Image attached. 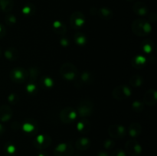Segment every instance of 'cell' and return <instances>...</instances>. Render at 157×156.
Returning <instances> with one entry per match:
<instances>
[{
	"label": "cell",
	"instance_id": "7c38bea8",
	"mask_svg": "<svg viewBox=\"0 0 157 156\" xmlns=\"http://www.w3.org/2000/svg\"><path fill=\"white\" fill-rule=\"evenodd\" d=\"M76 81H75V84L76 87H81L85 85H89V84H91L93 82V75L90 72L88 71H84L81 74V76L78 78H76Z\"/></svg>",
	"mask_w": 157,
	"mask_h": 156
},
{
	"label": "cell",
	"instance_id": "8d00e7d4",
	"mask_svg": "<svg viewBox=\"0 0 157 156\" xmlns=\"http://www.w3.org/2000/svg\"><path fill=\"white\" fill-rule=\"evenodd\" d=\"M60 44H61V46L66 47L69 45V41L67 40V38H61V40H60Z\"/></svg>",
	"mask_w": 157,
	"mask_h": 156
},
{
	"label": "cell",
	"instance_id": "7402d4cb",
	"mask_svg": "<svg viewBox=\"0 0 157 156\" xmlns=\"http://www.w3.org/2000/svg\"><path fill=\"white\" fill-rule=\"evenodd\" d=\"M54 32L59 35H64L67 32V27L64 23H62L60 21H54L52 24Z\"/></svg>",
	"mask_w": 157,
	"mask_h": 156
},
{
	"label": "cell",
	"instance_id": "f35d334b",
	"mask_svg": "<svg viewBox=\"0 0 157 156\" xmlns=\"http://www.w3.org/2000/svg\"><path fill=\"white\" fill-rule=\"evenodd\" d=\"M9 101L12 103H15L17 102V96L15 94H11L9 96V98H8Z\"/></svg>",
	"mask_w": 157,
	"mask_h": 156
},
{
	"label": "cell",
	"instance_id": "d590c367",
	"mask_svg": "<svg viewBox=\"0 0 157 156\" xmlns=\"http://www.w3.org/2000/svg\"><path fill=\"white\" fill-rule=\"evenodd\" d=\"M110 156H127L126 152L122 149H117L112 153Z\"/></svg>",
	"mask_w": 157,
	"mask_h": 156
},
{
	"label": "cell",
	"instance_id": "4dcf8cb0",
	"mask_svg": "<svg viewBox=\"0 0 157 156\" xmlns=\"http://www.w3.org/2000/svg\"><path fill=\"white\" fill-rule=\"evenodd\" d=\"M5 151L8 155H13L16 151V148H15V145L11 143L6 144V146H5Z\"/></svg>",
	"mask_w": 157,
	"mask_h": 156
},
{
	"label": "cell",
	"instance_id": "ee69618b",
	"mask_svg": "<svg viewBox=\"0 0 157 156\" xmlns=\"http://www.w3.org/2000/svg\"><path fill=\"white\" fill-rule=\"evenodd\" d=\"M1 56H2V50L1 48H0V58H1Z\"/></svg>",
	"mask_w": 157,
	"mask_h": 156
},
{
	"label": "cell",
	"instance_id": "d6986e66",
	"mask_svg": "<svg viewBox=\"0 0 157 156\" xmlns=\"http://www.w3.org/2000/svg\"><path fill=\"white\" fill-rule=\"evenodd\" d=\"M142 132V127H141L140 124L137 123V122H133L130 125L128 128V132L131 137L135 138L140 136Z\"/></svg>",
	"mask_w": 157,
	"mask_h": 156
},
{
	"label": "cell",
	"instance_id": "60d3db41",
	"mask_svg": "<svg viewBox=\"0 0 157 156\" xmlns=\"http://www.w3.org/2000/svg\"><path fill=\"white\" fill-rule=\"evenodd\" d=\"M97 156H109V154L106 151H100V152H98Z\"/></svg>",
	"mask_w": 157,
	"mask_h": 156
},
{
	"label": "cell",
	"instance_id": "4fadbf2b",
	"mask_svg": "<svg viewBox=\"0 0 157 156\" xmlns=\"http://www.w3.org/2000/svg\"><path fill=\"white\" fill-rule=\"evenodd\" d=\"M157 102V93L155 89H150L146 92L144 97V103L147 106H154Z\"/></svg>",
	"mask_w": 157,
	"mask_h": 156
},
{
	"label": "cell",
	"instance_id": "1f68e13d",
	"mask_svg": "<svg viewBox=\"0 0 157 156\" xmlns=\"http://www.w3.org/2000/svg\"><path fill=\"white\" fill-rule=\"evenodd\" d=\"M16 21L17 20L15 16L14 15H12V14H9V15H7L5 17V22L8 25H14L16 23Z\"/></svg>",
	"mask_w": 157,
	"mask_h": 156
},
{
	"label": "cell",
	"instance_id": "ffe728a7",
	"mask_svg": "<svg viewBox=\"0 0 157 156\" xmlns=\"http://www.w3.org/2000/svg\"><path fill=\"white\" fill-rule=\"evenodd\" d=\"M5 57L7 60L11 61H16L17 59L19 57V54H18V50L15 47H9L5 51Z\"/></svg>",
	"mask_w": 157,
	"mask_h": 156
},
{
	"label": "cell",
	"instance_id": "8fae6325",
	"mask_svg": "<svg viewBox=\"0 0 157 156\" xmlns=\"http://www.w3.org/2000/svg\"><path fill=\"white\" fill-rule=\"evenodd\" d=\"M52 143V139L48 135H39L35 138L34 145L38 149H44L50 146Z\"/></svg>",
	"mask_w": 157,
	"mask_h": 156
},
{
	"label": "cell",
	"instance_id": "f1b7e54d",
	"mask_svg": "<svg viewBox=\"0 0 157 156\" xmlns=\"http://www.w3.org/2000/svg\"><path fill=\"white\" fill-rule=\"evenodd\" d=\"M22 128L25 132H32L35 128V123L32 122L31 121H27V122L23 124Z\"/></svg>",
	"mask_w": 157,
	"mask_h": 156
},
{
	"label": "cell",
	"instance_id": "4316f807",
	"mask_svg": "<svg viewBox=\"0 0 157 156\" xmlns=\"http://www.w3.org/2000/svg\"><path fill=\"white\" fill-rule=\"evenodd\" d=\"M35 6L32 3H29V4L25 5L24 7L21 9V12L24 14L25 15H31L32 14L35 13Z\"/></svg>",
	"mask_w": 157,
	"mask_h": 156
},
{
	"label": "cell",
	"instance_id": "603a6c76",
	"mask_svg": "<svg viewBox=\"0 0 157 156\" xmlns=\"http://www.w3.org/2000/svg\"><path fill=\"white\" fill-rule=\"evenodd\" d=\"M13 0H0V9L3 12H10L13 9Z\"/></svg>",
	"mask_w": 157,
	"mask_h": 156
},
{
	"label": "cell",
	"instance_id": "ab89813d",
	"mask_svg": "<svg viewBox=\"0 0 157 156\" xmlns=\"http://www.w3.org/2000/svg\"><path fill=\"white\" fill-rule=\"evenodd\" d=\"M6 35V29H5L4 26L0 24V38H3Z\"/></svg>",
	"mask_w": 157,
	"mask_h": 156
},
{
	"label": "cell",
	"instance_id": "b9f144b4",
	"mask_svg": "<svg viewBox=\"0 0 157 156\" xmlns=\"http://www.w3.org/2000/svg\"><path fill=\"white\" fill-rule=\"evenodd\" d=\"M3 131H4V129H3V127H2V125L1 124H0V135H1L2 133L3 132Z\"/></svg>",
	"mask_w": 157,
	"mask_h": 156
},
{
	"label": "cell",
	"instance_id": "f546056e",
	"mask_svg": "<svg viewBox=\"0 0 157 156\" xmlns=\"http://www.w3.org/2000/svg\"><path fill=\"white\" fill-rule=\"evenodd\" d=\"M28 72H29V79L31 81L35 80L36 78L38 77V74H39V70L36 67H32V68L29 69V71Z\"/></svg>",
	"mask_w": 157,
	"mask_h": 156
},
{
	"label": "cell",
	"instance_id": "ba28073f",
	"mask_svg": "<svg viewBox=\"0 0 157 156\" xmlns=\"http://www.w3.org/2000/svg\"><path fill=\"white\" fill-rule=\"evenodd\" d=\"M85 23V16L81 12H73L70 17L71 27L73 29H80Z\"/></svg>",
	"mask_w": 157,
	"mask_h": 156
},
{
	"label": "cell",
	"instance_id": "8992f818",
	"mask_svg": "<svg viewBox=\"0 0 157 156\" xmlns=\"http://www.w3.org/2000/svg\"><path fill=\"white\" fill-rule=\"evenodd\" d=\"M60 119L64 123H71L77 118V112L71 107H65L62 109L59 114Z\"/></svg>",
	"mask_w": 157,
	"mask_h": 156
},
{
	"label": "cell",
	"instance_id": "ac0fdd59",
	"mask_svg": "<svg viewBox=\"0 0 157 156\" xmlns=\"http://www.w3.org/2000/svg\"><path fill=\"white\" fill-rule=\"evenodd\" d=\"M77 129L82 134H87L90 130V122L86 119H81L77 124Z\"/></svg>",
	"mask_w": 157,
	"mask_h": 156
},
{
	"label": "cell",
	"instance_id": "484cf974",
	"mask_svg": "<svg viewBox=\"0 0 157 156\" xmlns=\"http://www.w3.org/2000/svg\"><path fill=\"white\" fill-rule=\"evenodd\" d=\"M130 84L135 87H140L144 84V79L140 75H134L130 79Z\"/></svg>",
	"mask_w": 157,
	"mask_h": 156
},
{
	"label": "cell",
	"instance_id": "9a60e30c",
	"mask_svg": "<svg viewBox=\"0 0 157 156\" xmlns=\"http://www.w3.org/2000/svg\"><path fill=\"white\" fill-rule=\"evenodd\" d=\"M133 11L136 15L140 16H145L148 13V8L145 3L142 2H136L133 5Z\"/></svg>",
	"mask_w": 157,
	"mask_h": 156
},
{
	"label": "cell",
	"instance_id": "7a4b0ae2",
	"mask_svg": "<svg viewBox=\"0 0 157 156\" xmlns=\"http://www.w3.org/2000/svg\"><path fill=\"white\" fill-rule=\"evenodd\" d=\"M60 73L64 79L67 80H74L78 76L77 67L71 63H65L60 67Z\"/></svg>",
	"mask_w": 157,
	"mask_h": 156
},
{
	"label": "cell",
	"instance_id": "83f0119b",
	"mask_svg": "<svg viewBox=\"0 0 157 156\" xmlns=\"http://www.w3.org/2000/svg\"><path fill=\"white\" fill-rule=\"evenodd\" d=\"M41 84L43 88L49 89L53 87L54 81L52 78L48 77V76H44L41 79Z\"/></svg>",
	"mask_w": 157,
	"mask_h": 156
},
{
	"label": "cell",
	"instance_id": "5bb4252c",
	"mask_svg": "<svg viewBox=\"0 0 157 156\" xmlns=\"http://www.w3.org/2000/svg\"><path fill=\"white\" fill-rule=\"evenodd\" d=\"M13 112L10 106L7 105L0 106V121L8 122L12 117Z\"/></svg>",
	"mask_w": 157,
	"mask_h": 156
},
{
	"label": "cell",
	"instance_id": "cb8c5ba5",
	"mask_svg": "<svg viewBox=\"0 0 157 156\" xmlns=\"http://www.w3.org/2000/svg\"><path fill=\"white\" fill-rule=\"evenodd\" d=\"M141 49L144 52L147 54H150L152 53V51L153 50V48H154V44H153V42L151 41V40H144L140 44Z\"/></svg>",
	"mask_w": 157,
	"mask_h": 156
},
{
	"label": "cell",
	"instance_id": "44dd1931",
	"mask_svg": "<svg viewBox=\"0 0 157 156\" xmlns=\"http://www.w3.org/2000/svg\"><path fill=\"white\" fill-rule=\"evenodd\" d=\"M146 61L147 60H146L145 57L142 56V55H137L132 59L131 64L134 68L141 69L145 66Z\"/></svg>",
	"mask_w": 157,
	"mask_h": 156
},
{
	"label": "cell",
	"instance_id": "9c48e42d",
	"mask_svg": "<svg viewBox=\"0 0 157 156\" xmlns=\"http://www.w3.org/2000/svg\"><path fill=\"white\" fill-rule=\"evenodd\" d=\"M126 151L131 156H138L142 152V147L134 139L127 141L125 145Z\"/></svg>",
	"mask_w": 157,
	"mask_h": 156
},
{
	"label": "cell",
	"instance_id": "6da1fadb",
	"mask_svg": "<svg viewBox=\"0 0 157 156\" xmlns=\"http://www.w3.org/2000/svg\"><path fill=\"white\" fill-rule=\"evenodd\" d=\"M132 32L140 37L150 35L152 31V26L148 21L145 19H136L132 23Z\"/></svg>",
	"mask_w": 157,
	"mask_h": 156
},
{
	"label": "cell",
	"instance_id": "3957f363",
	"mask_svg": "<svg viewBox=\"0 0 157 156\" xmlns=\"http://www.w3.org/2000/svg\"><path fill=\"white\" fill-rule=\"evenodd\" d=\"M94 110V103L87 99L80 101L78 105V113L81 117H88L91 116Z\"/></svg>",
	"mask_w": 157,
	"mask_h": 156
},
{
	"label": "cell",
	"instance_id": "52a82bcc",
	"mask_svg": "<svg viewBox=\"0 0 157 156\" xmlns=\"http://www.w3.org/2000/svg\"><path fill=\"white\" fill-rule=\"evenodd\" d=\"M9 76L12 81L20 84L27 79L29 76V72L22 67H16L10 72Z\"/></svg>",
	"mask_w": 157,
	"mask_h": 156
},
{
	"label": "cell",
	"instance_id": "2e32d148",
	"mask_svg": "<svg viewBox=\"0 0 157 156\" xmlns=\"http://www.w3.org/2000/svg\"><path fill=\"white\" fill-rule=\"evenodd\" d=\"M96 15H98L102 19L105 20V21H108V20L113 18V11L110 10L108 8L103 7L101 8V9H97Z\"/></svg>",
	"mask_w": 157,
	"mask_h": 156
},
{
	"label": "cell",
	"instance_id": "d4e9b609",
	"mask_svg": "<svg viewBox=\"0 0 157 156\" xmlns=\"http://www.w3.org/2000/svg\"><path fill=\"white\" fill-rule=\"evenodd\" d=\"M74 39H75V43L79 46H84L87 43V38H86L85 35L81 33V32L75 33V36H74Z\"/></svg>",
	"mask_w": 157,
	"mask_h": 156
},
{
	"label": "cell",
	"instance_id": "e0dca14e",
	"mask_svg": "<svg viewBox=\"0 0 157 156\" xmlns=\"http://www.w3.org/2000/svg\"><path fill=\"white\" fill-rule=\"evenodd\" d=\"M90 145V139L86 137H82L78 139L75 142V147L79 151H86L89 148Z\"/></svg>",
	"mask_w": 157,
	"mask_h": 156
},
{
	"label": "cell",
	"instance_id": "74e56055",
	"mask_svg": "<svg viewBox=\"0 0 157 156\" xmlns=\"http://www.w3.org/2000/svg\"><path fill=\"white\" fill-rule=\"evenodd\" d=\"M149 20H150V21H151V22L153 23L156 22L157 20L156 14L155 13V12H152V13L150 15V16H149Z\"/></svg>",
	"mask_w": 157,
	"mask_h": 156
},
{
	"label": "cell",
	"instance_id": "5b68a950",
	"mask_svg": "<svg viewBox=\"0 0 157 156\" xmlns=\"http://www.w3.org/2000/svg\"><path fill=\"white\" fill-rule=\"evenodd\" d=\"M74 154V148L71 143L63 142L59 144L54 149L55 156H72Z\"/></svg>",
	"mask_w": 157,
	"mask_h": 156
},
{
	"label": "cell",
	"instance_id": "30bf717a",
	"mask_svg": "<svg viewBox=\"0 0 157 156\" xmlns=\"http://www.w3.org/2000/svg\"><path fill=\"white\" fill-rule=\"evenodd\" d=\"M108 133L113 139H122L126 136V128L121 125H112L108 128Z\"/></svg>",
	"mask_w": 157,
	"mask_h": 156
},
{
	"label": "cell",
	"instance_id": "7bdbcfd3",
	"mask_svg": "<svg viewBox=\"0 0 157 156\" xmlns=\"http://www.w3.org/2000/svg\"><path fill=\"white\" fill-rule=\"evenodd\" d=\"M38 156H46V154H44V153H40V154H38Z\"/></svg>",
	"mask_w": 157,
	"mask_h": 156
},
{
	"label": "cell",
	"instance_id": "e575fe53",
	"mask_svg": "<svg viewBox=\"0 0 157 156\" xmlns=\"http://www.w3.org/2000/svg\"><path fill=\"white\" fill-rule=\"evenodd\" d=\"M26 90H27L28 93H34L37 91V87L35 84H29V85H27L26 87Z\"/></svg>",
	"mask_w": 157,
	"mask_h": 156
},
{
	"label": "cell",
	"instance_id": "d6a6232c",
	"mask_svg": "<svg viewBox=\"0 0 157 156\" xmlns=\"http://www.w3.org/2000/svg\"><path fill=\"white\" fill-rule=\"evenodd\" d=\"M144 102H140V101H134L132 104V108L134 111L136 112H141L143 110H144Z\"/></svg>",
	"mask_w": 157,
	"mask_h": 156
},
{
	"label": "cell",
	"instance_id": "277c9868",
	"mask_svg": "<svg viewBox=\"0 0 157 156\" xmlns=\"http://www.w3.org/2000/svg\"><path fill=\"white\" fill-rule=\"evenodd\" d=\"M132 94L131 90L126 85H119L115 87L112 93V96L117 100H124L129 98Z\"/></svg>",
	"mask_w": 157,
	"mask_h": 156
},
{
	"label": "cell",
	"instance_id": "836d02e7",
	"mask_svg": "<svg viewBox=\"0 0 157 156\" xmlns=\"http://www.w3.org/2000/svg\"><path fill=\"white\" fill-rule=\"evenodd\" d=\"M114 141L112 140V139H107L104 142V146L106 149H111V148L114 147Z\"/></svg>",
	"mask_w": 157,
	"mask_h": 156
},
{
	"label": "cell",
	"instance_id": "f6af8a7d",
	"mask_svg": "<svg viewBox=\"0 0 157 156\" xmlns=\"http://www.w3.org/2000/svg\"><path fill=\"white\" fill-rule=\"evenodd\" d=\"M128 2H133V1H136V0H127Z\"/></svg>",
	"mask_w": 157,
	"mask_h": 156
}]
</instances>
